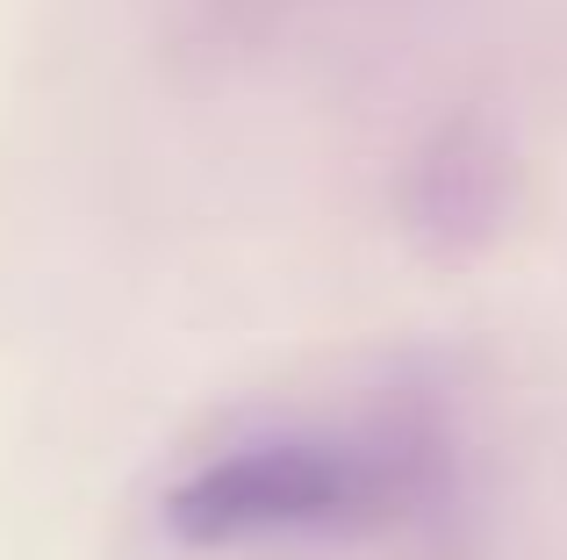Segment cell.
Here are the masks:
<instances>
[{
    "label": "cell",
    "instance_id": "6da1fadb",
    "mask_svg": "<svg viewBox=\"0 0 567 560\" xmlns=\"http://www.w3.org/2000/svg\"><path fill=\"white\" fill-rule=\"evenodd\" d=\"M445 496V438L416 417L288 424L208 453L173 489L166 518L202 547L302 532H381L431 518Z\"/></svg>",
    "mask_w": 567,
    "mask_h": 560
}]
</instances>
